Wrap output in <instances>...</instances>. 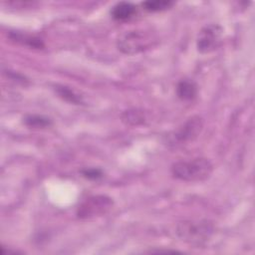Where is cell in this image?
<instances>
[{
	"label": "cell",
	"instance_id": "52a82bcc",
	"mask_svg": "<svg viewBox=\"0 0 255 255\" xmlns=\"http://www.w3.org/2000/svg\"><path fill=\"white\" fill-rule=\"evenodd\" d=\"M198 88L190 79H182L176 86V95L182 101H191L197 96Z\"/></svg>",
	"mask_w": 255,
	"mask_h": 255
},
{
	"label": "cell",
	"instance_id": "5b68a950",
	"mask_svg": "<svg viewBox=\"0 0 255 255\" xmlns=\"http://www.w3.org/2000/svg\"><path fill=\"white\" fill-rule=\"evenodd\" d=\"M113 200L107 195H94L85 199L77 209L80 219H91L106 214L113 207Z\"/></svg>",
	"mask_w": 255,
	"mask_h": 255
},
{
	"label": "cell",
	"instance_id": "3957f363",
	"mask_svg": "<svg viewBox=\"0 0 255 255\" xmlns=\"http://www.w3.org/2000/svg\"><path fill=\"white\" fill-rule=\"evenodd\" d=\"M155 41L154 35L150 32L133 30L123 33L117 41V46L124 54L134 55L149 49Z\"/></svg>",
	"mask_w": 255,
	"mask_h": 255
},
{
	"label": "cell",
	"instance_id": "ba28073f",
	"mask_svg": "<svg viewBox=\"0 0 255 255\" xmlns=\"http://www.w3.org/2000/svg\"><path fill=\"white\" fill-rule=\"evenodd\" d=\"M135 13H136V6L129 2H120L116 4L111 11L113 18L119 21H125L128 19H130Z\"/></svg>",
	"mask_w": 255,
	"mask_h": 255
},
{
	"label": "cell",
	"instance_id": "5bb4252c",
	"mask_svg": "<svg viewBox=\"0 0 255 255\" xmlns=\"http://www.w3.org/2000/svg\"><path fill=\"white\" fill-rule=\"evenodd\" d=\"M82 174L88 178V179H92V180H95V179H99L103 176V171L100 169V168H95V167H92V168H86V169H83L82 170Z\"/></svg>",
	"mask_w": 255,
	"mask_h": 255
},
{
	"label": "cell",
	"instance_id": "9c48e42d",
	"mask_svg": "<svg viewBox=\"0 0 255 255\" xmlns=\"http://www.w3.org/2000/svg\"><path fill=\"white\" fill-rule=\"evenodd\" d=\"M122 121L128 126H140L144 124L145 122V117L142 111H139L137 109H132V110H128L125 111L122 114Z\"/></svg>",
	"mask_w": 255,
	"mask_h": 255
},
{
	"label": "cell",
	"instance_id": "30bf717a",
	"mask_svg": "<svg viewBox=\"0 0 255 255\" xmlns=\"http://www.w3.org/2000/svg\"><path fill=\"white\" fill-rule=\"evenodd\" d=\"M55 91L56 93L59 95L60 98H62L63 100L75 104V105H79L82 103V98L81 96H79L76 92H74L72 89L66 87V86H55Z\"/></svg>",
	"mask_w": 255,
	"mask_h": 255
},
{
	"label": "cell",
	"instance_id": "8fae6325",
	"mask_svg": "<svg viewBox=\"0 0 255 255\" xmlns=\"http://www.w3.org/2000/svg\"><path fill=\"white\" fill-rule=\"evenodd\" d=\"M23 123L29 127L34 128H47L51 125V121L48 118L38 115H28L23 119Z\"/></svg>",
	"mask_w": 255,
	"mask_h": 255
},
{
	"label": "cell",
	"instance_id": "6da1fadb",
	"mask_svg": "<svg viewBox=\"0 0 255 255\" xmlns=\"http://www.w3.org/2000/svg\"><path fill=\"white\" fill-rule=\"evenodd\" d=\"M171 174L180 180L188 182L204 181L210 177L213 165L207 158L197 157L190 160H181L171 165Z\"/></svg>",
	"mask_w": 255,
	"mask_h": 255
},
{
	"label": "cell",
	"instance_id": "7c38bea8",
	"mask_svg": "<svg viewBox=\"0 0 255 255\" xmlns=\"http://www.w3.org/2000/svg\"><path fill=\"white\" fill-rule=\"evenodd\" d=\"M174 3L167 0H154V1H145L142 3V7L149 12H160L166 9H169Z\"/></svg>",
	"mask_w": 255,
	"mask_h": 255
},
{
	"label": "cell",
	"instance_id": "277c9868",
	"mask_svg": "<svg viewBox=\"0 0 255 255\" xmlns=\"http://www.w3.org/2000/svg\"><path fill=\"white\" fill-rule=\"evenodd\" d=\"M203 128V120L199 116L190 117L178 128L165 136V143L169 147H178L186 142L194 140Z\"/></svg>",
	"mask_w": 255,
	"mask_h": 255
},
{
	"label": "cell",
	"instance_id": "4fadbf2b",
	"mask_svg": "<svg viewBox=\"0 0 255 255\" xmlns=\"http://www.w3.org/2000/svg\"><path fill=\"white\" fill-rule=\"evenodd\" d=\"M11 37H12L13 40H15L17 42H20L22 44H25V45H29L30 47H33V48L39 49V48L43 47L42 41L39 38H36V37H33V36L14 33Z\"/></svg>",
	"mask_w": 255,
	"mask_h": 255
},
{
	"label": "cell",
	"instance_id": "7a4b0ae2",
	"mask_svg": "<svg viewBox=\"0 0 255 255\" xmlns=\"http://www.w3.org/2000/svg\"><path fill=\"white\" fill-rule=\"evenodd\" d=\"M213 224L208 220H185L177 224L176 234L184 242L200 245L206 242L213 233Z\"/></svg>",
	"mask_w": 255,
	"mask_h": 255
},
{
	"label": "cell",
	"instance_id": "8992f818",
	"mask_svg": "<svg viewBox=\"0 0 255 255\" xmlns=\"http://www.w3.org/2000/svg\"><path fill=\"white\" fill-rule=\"evenodd\" d=\"M223 41V29L217 24H209L203 27L198 33L196 40L197 51L201 54H208L217 50Z\"/></svg>",
	"mask_w": 255,
	"mask_h": 255
}]
</instances>
